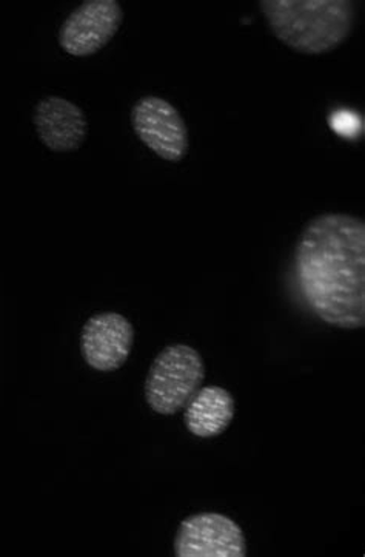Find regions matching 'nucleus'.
<instances>
[{"label": "nucleus", "mask_w": 365, "mask_h": 557, "mask_svg": "<svg viewBox=\"0 0 365 557\" xmlns=\"http://www.w3.org/2000/svg\"><path fill=\"white\" fill-rule=\"evenodd\" d=\"M294 275L310 311L338 330L365 324V223L347 213H323L302 228Z\"/></svg>", "instance_id": "1"}, {"label": "nucleus", "mask_w": 365, "mask_h": 557, "mask_svg": "<svg viewBox=\"0 0 365 557\" xmlns=\"http://www.w3.org/2000/svg\"><path fill=\"white\" fill-rule=\"evenodd\" d=\"M260 10L272 35L304 57L333 53L357 24L352 0H261Z\"/></svg>", "instance_id": "2"}, {"label": "nucleus", "mask_w": 365, "mask_h": 557, "mask_svg": "<svg viewBox=\"0 0 365 557\" xmlns=\"http://www.w3.org/2000/svg\"><path fill=\"white\" fill-rule=\"evenodd\" d=\"M204 380L205 364L199 350L186 343L169 345L158 354L147 374V404L158 414H178Z\"/></svg>", "instance_id": "3"}, {"label": "nucleus", "mask_w": 365, "mask_h": 557, "mask_svg": "<svg viewBox=\"0 0 365 557\" xmlns=\"http://www.w3.org/2000/svg\"><path fill=\"white\" fill-rule=\"evenodd\" d=\"M131 127L143 146L167 162H180L190 149V136L182 114L167 99L149 95L131 109Z\"/></svg>", "instance_id": "4"}, {"label": "nucleus", "mask_w": 365, "mask_h": 557, "mask_svg": "<svg viewBox=\"0 0 365 557\" xmlns=\"http://www.w3.org/2000/svg\"><path fill=\"white\" fill-rule=\"evenodd\" d=\"M124 10L116 0H87L59 29V46L73 58H90L103 50L117 35Z\"/></svg>", "instance_id": "5"}, {"label": "nucleus", "mask_w": 365, "mask_h": 557, "mask_svg": "<svg viewBox=\"0 0 365 557\" xmlns=\"http://www.w3.org/2000/svg\"><path fill=\"white\" fill-rule=\"evenodd\" d=\"M176 557H246L247 537L238 522L221 512H197L180 522Z\"/></svg>", "instance_id": "6"}, {"label": "nucleus", "mask_w": 365, "mask_h": 557, "mask_svg": "<svg viewBox=\"0 0 365 557\" xmlns=\"http://www.w3.org/2000/svg\"><path fill=\"white\" fill-rule=\"evenodd\" d=\"M133 345L135 327L127 317L117 312L96 313L80 332V354L95 371L114 372L124 367Z\"/></svg>", "instance_id": "7"}, {"label": "nucleus", "mask_w": 365, "mask_h": 557, "mask_svg": "<svg viewBox=\"0 0 365 557\" xmlns=\"http://www.w3.org/2000/svg\"><path fill=\"white\" fill-rule=\"evenodd\" d=\"M33 124L40 143L54 153H73L87 141V114L62 96L40 99L33 112Z\"/></svg>", "instance_id": "8"}, {"label": "nucleus", "mask_w": 365, "mask_h": 557, "mask_svg": "<svg viewBox=\"0 0 365 557\" xmlns=\"http://www.w3.org/2000/svg\"><path fill=\"white\" fill-rule=\"evenodd\" d=\"M184 409L188 433L198 438H215L223 435L234 422L236 401L230 391L212 385L201 387Z\"/></svg>", "instance_id": "9"}]
</instances>
